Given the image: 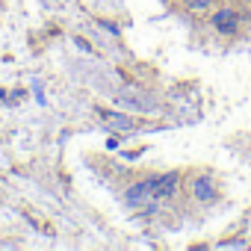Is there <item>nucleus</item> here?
<instances>
[{"mask_svg":"<svg viewBox=\"0 0 251 251\" xmlns=\"http://www.w3.org/2000/svg\"><path fill=\"white\" fill-rule=\"evenodd\" d=\"M192 195H195V201H204V204H210V201L219 198L216 183H213L210 177H195V180H192Z\"/></svg>","mask_w":251,"mask_h":251,"instance_id":"obj_4","label":"nucleus"},{"mask_svg":"<svg viewBox=\"0 0 251 251\" xmlns=\"http://www.w3.org/2000/svg\"><path fill=\"white\" fill-rule=\"evenodd\" d=\"M213 27H216V33H222V36H236V30H239V15L230 9V6H225V9H216L213 12V21H210Z\"/></svg>","mask_w":251,"mask_h":251,"instance_id":"obj_2","label":"nucleus"},{"mask_svg":"<svg viewBox=\"0 0 251 251\" xmlns=\"http://www.w3.org/2000/svg\"><path fill=\"white\" fill-rule=\"evenodd\" d=\"M213 3H216V0H183V6H186L189 12H195V15L210 12V9H213Z\"/></svg>","mask_w":251,"mask_h":251,"instance_id":"obj_7","label":"nucleus"},{"mask_svg":"<svg viewBox=\"0 0 251 251\" xmlns=\"http://www.w3.org/2000/svg\"><path fill=\"white\" fill-rule=\"evenodd\" d=\"M118 103L121 106H130V109H154V100L151 98H127V95H118Z\"/></svg>","mask_w":251,"mask_h":251,"instance_id":"obj_6","label":"nucleus"},{"mask_svg":"<svg viewBox=\"0 0 251 251\" xmlns=\"http://www.w3.org/2000/svg\"><path fill=\"white\" fill-rule=\"evenodd\" d=\"M177 189H180V172H169V175L157 177V186H154L157 198H172Z\"/></svg>","mask_w":251,"mask_h":251,"instance_id":"obj_3","label":"nucleus"},{"mask_svg":"<svg viewBox=\"0 0 251 251\" xmlns=\"http://www.w3.org/2000/svg\"><path fill=\"white\" fill-rule=\"evenodd\" d=\"M106 124L112 130H139V121L130 115H121V112H106Z\"/></svg>","mask_w":251,"mask_h":251,"instance_id":"obj_5","label":"nucleus"},{"mask_svg":"<svg viewBox=\"0 0 251 251\" xmlns=\"http://www.w3.org/2000/svg\"><path fill=\"white\" fill-rule=\"evenodd\" d=\"M154 186H157V177H145V180L130 183V186H127V204L145 207V210L151 213V210H154V201H160L157 192H154Z\"/></svg>","mask_w":251,"mask_h":251,"instance_id":"obj_1","label":"nucleus"}]
</instances>
